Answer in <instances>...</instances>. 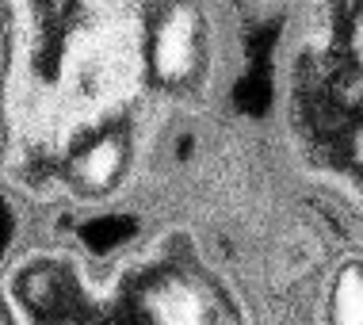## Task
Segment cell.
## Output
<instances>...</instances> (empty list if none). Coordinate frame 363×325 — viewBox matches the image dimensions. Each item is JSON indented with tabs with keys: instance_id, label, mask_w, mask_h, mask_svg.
<instances>
[{
	"instance_id": "3",
	"label": "cell",
	"mask_w": 363,
	"mask_h": 325,
	"mask_svg": "<svg viewBox=\"0 0 363 325\" xmlns=\"http://www.w3.org/2000/svg\"><path fill=\"white\" fill-rule=\"evenodd\" d=\"M126 169H130V134L115 123L96 126L65 157V180L92 199L119 188Z\"/></svg>"
},
{
	"instance_id": "4",
	"label": "cell",
	"mask_w": 363,
	"mask_h": 325,
	"mask_svg": "<svg viewBox=\"0 0 363 325\" xmlns=\"http://www.w3.org/2000/svg\"><path fill=\"white\" fill-rule=\"evenodd\" d=\"M325 314L329 325H363V260H348L333 275Z\"/></svg>"
},
{
	"instance_id": "1",
	"label": "cell",
	"mask_w": 363,
	"mask_h": 325,
	"mask_svg": "<svg viewBox=\"0 0 363 325\" xmlns=\"http://www.w3.org/2000/svg\"><path fill=\"white\" fill-rule=\"evenodd\" d=\"M145 65L164 88H188L207 69V19L195 0H169L145 27Z\"/></svg>"
},
{
	"instance_id": "2",
	"label": "cell",
	"mask_w": 363,
	"mask_h": 325,
	"mask_svg": "<svg viewBox=\"0 0 363 325\" xmlns=\"http://www.w3.org/2000/svg\"><path fill=\"white\" fill-rule=\"evenodd\" d=\"M142 325H238L230 299L203 275L164 272L142 291Z\"/></svg>"
}]
</instances>
